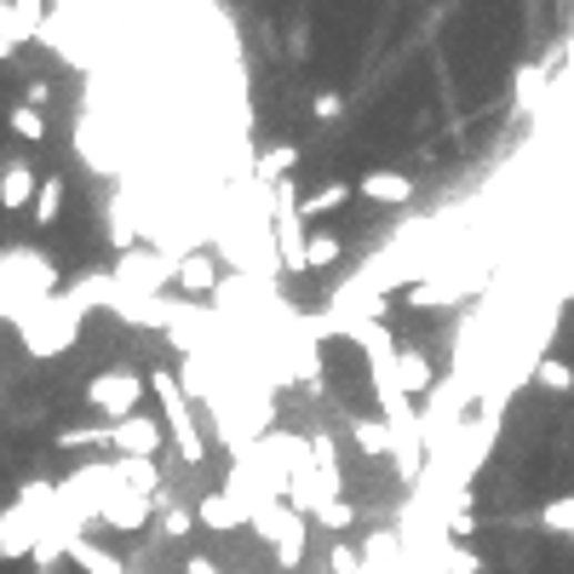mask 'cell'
I'll use <instances>...</instances> for the list:
<instances>
[{"instance_id":"cell-21","label":"cell","mask_w":574,"mask_h":574,"mask_svg":"<svg viewBox=\"0 0 574 574\" xmlns=\"http://www.w3.org/2000/svg\"><path fill=\"white\" fill-rule=\"evenodd\" d=\"M36 224H58V213H63V179H41V195H36Z\"/></svg>"},{"instance_id":"cell-13","label":"cell","mask_w":574,"mask_h":574,"mask_svg":"<svg viewBox=\"0 0 574 574\" xmlns=\"http://www.w3.org/2000/svg\"><path fill=\"white\" fill-rule=\"evenodd\" d=\"M70 563H75V568H87V574H127V568H121V557H115V552H104V546H98V540H87V534L70 546Z\"/></svg>"},{"instance_id":"cell-1","label":"cell","mask_w":574,"mask_h":574,"mask_svg":"<svg viewBox=\"0 0 574 574\" xmlns=\"http://www.w3.org/2000/svg\"><path fill=\"white\" fill-rule=\"evenodd\" d=\"M58 523V483H29L7 512H0V557H36L47 528Z\"/></svg>"},{"instance_id":"cell-10","label":"cell","mask_w":574,"mask_h":574,"mask_svg":"<svg viewBox=\"0 0 574 574\" xmlns=\"http://www.w3.org/2000/svg\"><path fill=\"white\" fill-rule=\"evenodd\" d=\"M305 552H311V517H293V523L282 528V540L270 546V557H276V568H282V574H299Z\"/></svg>"},{"instance_id":"cell-27","label":"cell","mask_w":574,"mask_h":574,"mask_svg":"<svg viewBox=\"0 0 574 574\" xmlns=\"http://www.w3.org/2000/svg\"><path fill=\"white\" fill-rule=\"evenodd\" d=\"M436 568H443V574H483V557H477V552H465V546H449Z\"/></svg>"},{"instance_id":"cell-4","label":"cell","mask_w":574,"mask_h":574,"mask_svg":"<svg viewBox=\"0 0 574 574\" xmlns=\"http://www.w3.org/2000/svg\"><path fill=\"white\" fill-rule=\"evenodd\" d=\"M161 443H167L161 420H150V414H132V420L110 425V460H155Z\"/></svg>"},{"instance_id":"cell-18","label":"cell","mask_w":574,"mask_h":574,"mask_svg":"<svg viewBox=\"0 0 574 574\" xmlns=\"http://www.w3.org/2000/svg\"><path fill=\"white\" fill-rule=\"evenodd\" d=\"M340 259H345V242H340V235H328V230H316L311 248H305V270H328V264H340Z\"/></svg>"},{"instance_id":"cell-24","label":"cell","mask_w":574,"mask_h":574,"mask_svg":"<svg viewBox=\"0 0 574 574\" xmlns=\"http://www.w3.org/2000/svg\"><path fill=\"white\" fill-rule=\"evenodd\" d=\"M190 534H195L190 505H161V540H190Z\"/></svg>"},{"instance_id":"cell-8","label":"cell","mask_w":574,"mask_h":574,"mask_svg":"<svg viewBox=\"0 0 574 574\" xmlns=\"http://www.w3.org/2000/svg\"><path fill=\"white\" fill-rule=\"evenodd\" d=\"M36 195H41V179H36V167H29V161H7V167H0V208H7V213L36 208Z\"/></svg>"},{"instance_id":"cell-6","label":"cell","mask_w":574,"mask_h":574,"mask_svg":"<svg viewBox=\"0 0 574 574\" xmlns=\"http://www.w3.org/2000/svg\"><path fill=\"white\" fill-rule=\"evenodd\" d=\"M161 500H144V494H127L121 483L110 489V500H104V512H98V523L104 528H115V534H132V528H144L150 523V512H155Z\"/></svg>"},{"instance_id":"cell-2","label":"cell","mask_w":574,"mask_h":574,"mask_svg":"<svg viewBox=\"0 0 574 574\" xmlns=\"http://www.w3.org/2000/svg\"><path fill=\"white\" fill-rule=\"evenodd\" d=\"M150 391L161 396L167 443L179 449V460H184V465H201V460H208V443H201V431H195V420H190V402H184V385H179V374H167V367H155V374H150Z\"/></svg>"},{"instance_id":"cell-11","label":"cell","mask_w":574,"mask_h":574,"mask_svg":"<svg viewBox=\"0 0 574 574\" xmlns=\"http://www.w3.org/2000/svg\"><path fill=\"white\" fill-rule=\"evenodd\" d=\"M351 195H356V184H351V179H328L322 190H311L305 201H299V219H328V213H340Z\"/></svg>"},{"instance_id":"cell-20","label":"cell","mask_w":574,"mask_h":574,"mask_svg":"<svg viewBox=\"0 0 574 574\" xmlns=\"http://www.w3.org/2000/svg\"><path fill=\"white\" fill-rule=\"evenodd\" d=\"M7 121H12V132H18L23 144H41V139H47V115H41L36 104H18Z\"/></svg>"},{"instance_id":"cell-14","label":"cell","mask_w":574,"mask_h":574,"mask_svg":"<svg viewBox=\"0 0 574 574\" xmlns=\"http://www.w3.org/2000/svg\"><path fill=\"white\" fill-rule=\"evenodd\" d=\"M396 374H402V396H425V391H431V362H425L414 345H402Z\"/></svg>"},{"instance_id":"cell-28","label":"cell","mask_w":574,"mask_h":574,"mask_svg":"<svg viewBox=\"0 0 574 574\" xmlns=\"http://www.w3.org/2000/svg\"><path fill=\"white\" fill-rule=\"evenodd\" d=\"M540 92H546V70H540V63H528V70H517V98H523V104H534Z\"/></svg>"},{"instance_id":"cell-22","label":"cell","mask_w":574,"mask_h":574,"mask_svg":"<svg viewBox=\"0 0 574 574\" xmlns=\"http://www.w3.org/2000/svg\"><path fill=\"white\" fill-rule=\"evenodd\" d=\"M311 523H322V528H333V534L345 540V528H356V505H351V500H328Z\"/></svg>"},{"instance_id":"cell-5","label":"cell","mask_w":574,"mask_h":574,"mask_svg":"<svg viewBox=\"0 0 574 574\" xmlns=\"http://www.w3.org/2000/svg\"><path fill=\"white\" fill-rule=\"evenodd\" d=\"M414 190H420V184H414L409 173H396V167H374V173L356 179V195H362V201H380V208H409Z\"/></svg>"},{"instance_id":"cell-23","label":"cell","mask_w":574,"mask_h":574,"mask_svg":"<svg viewBox=\"0 0 574 574\" xmlns=\"http://www.w3.org/2000/svg\"><path fill=\"white\" fill-rule=\"evenodd\" d=\"M58 449H110V425H70L58 436Z\"/></svg>"},{"instance_id":"cell-15","label":"cell","mask_w":574,"mask_h":574,"mask_svg":"<svg viewBox=\"0 0 574 574\" xmlns=\"http://www.w3.org/2000/svg\"><path fill=\"white\" fill-rule=\"evenodd\" d=\"M534 523L546 528V534H563V540H574V494H557V500H546L534 512Z\"/></svg>"},{"instance_id":"cell-30","label":"cell","mask_w":574,"mask_h":574,"mask_svg":"<svg viewBox=\"0 0 574 574\" xmlns=\"http://www.w3.org/2000/svg\"><path fill=\"white\" fill-rule=\"evenodd\" d=\"M184 574H224V568H219L213 557H201V552H195V557H184Z\"/></svg>"},{"instance_id":"cell-26","label":"cell","mask_w":574,"mask_h":574,"mask_svg":"<svg viewBox=\"0 0 574 574\" xmlns=\"http://www.w3.org/2000/svg\"><path fill=\"white\" fill-rule=\"evenodd\" d=\"M23 47V29H18V12L7 7V0H0V58H12Z\"/></svg>"},{"instance_id":"cell-7","label":"cell","mask_w":574,"mask_h":574,"mask_svg":"<svg viewBox=\"0 0 574 574\" xmlns=\"http://www.w3.org/2000/svg\"><path fill=\"white\" fill-rule=\"evenodd\" d=\"M345 436H351V449L367 454V460L396 454V431H391L380 414H345Z\"/></svg>"},{"instance_id":"cell-16","label":"cell","mask_w":574,"mask_h":574,"mask_svg":"<svg viewBox=\"0 0 574 574\" xmlns=\"http://www.w3.org/2000/svg\"><path fill=\"white\" fill-rule=\"evenodd\" d=\"M293 167H299V150H293V144H270V150H264V161H259V179H264L270 190H276V184H288V179H293Z\"/></svg>"},{"instance_id":"cell-3","label":"cell","mask_w":574,"mask_h":574,"mask_svg":"<svg viewBox=\"0 0 574 574\" xmlns=\"http://www.w3.org/2000/svg\"><path fill=\"white\" fill-rule=\"evenodd\" d=\"M144 391H150V374H132V367H104V374H92L87 380V409L92 414H104L110 425H121V420H132L139 414V402H144Z\"/></svg>"},{"instance_id":"cell-25","label":"cell","mask_w":574,"mask_h":574,"mask_svg":"<svg viewBox=\"0 0 574 574\" xmlns=\"http://www.w3.org/2000/svg\"><path fill=\"white\" fill-rule=\"evenodd\" d=\"M328 574H362V552L351 546V540H333L328 546Z\"/></svg>"},{"instance_id":"cell-19","label":"cell","mask_w":574,"mask_h":574,"mask_svg":"<svg viewBox=\"0 0 574 574\" xmlns=\"http://www.w3.org/2000/svg\"><path fill=\"white\" fill-rule=\"evenodd\" d=\"M110 242H115L121 253L139 242V224H132V201H127V195H115V208H110Z\"/></svg>"},{"instance_id":"cell-29","label":"cell","mask_w":574,"mask_h":574,"mask_svg":"<svg viewBox=\"0 0 574 574\" xmlns=\"http://www.w3.org/2000/svg\"><path fill=\"white\" fill-rule=\"evenodd\" d=\"M311 110H316V121H340V115H345V92H333V87H328V92H316V104H311Z\"/></svg>"},{"instance_id":"cell-12","label":"cell","mask_w":574,"mask_h":574,"mask_svg":"<svg viewBox=\"0 0 574 574\" xmlns=\"http://www.w3.org/2000/svg\"><path fill=\"white\" fill-rule=\"evenodd\" d=\"M179 288H184V293H213V288H219L213 253H184V259H179Z\"/></svg>"},{"instance_id":"cell-17","label":"cell","mask_w":574,"mask_h":574,"mask_svg":"<svg viewBox=\"0 0 574 574\" xmlns=\"http://www.w3.org/2000/svg\"><path fill=\"white\" fill-rule=\"evenodd\" d=\"M534 385L552 391V396H568V391H574V367H568L563 356H540V362H534Z\"/></svg>"},{"instance_id":"cell-9","label":"cell","mask_w":574,"mask_h":574,"mask_svg":"<svg viewBox=\"0 0 574 574\" xmlns=\"http://www.w3.org/2000/svg\"><path fill=\"white\" fill-rule=\"evenodd\" d=\"M195 523H201V528H213V534H235V528H248L242 505H235L224 489H219V494H201V505H195Z\"/></svg>"}]
</instances>
